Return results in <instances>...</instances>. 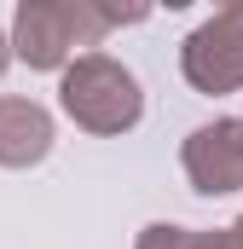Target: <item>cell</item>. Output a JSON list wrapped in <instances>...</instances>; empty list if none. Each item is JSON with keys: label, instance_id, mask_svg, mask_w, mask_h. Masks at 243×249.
<instances>
[{"label": "cell", "instance_id": "6da1fadb", "mask_svg": "<svg viewBox=\"0 0 243 249\" xmlns=\"http://www.w3.org/2000/svg\"><path fill=\"white\" fill-rule=\"evenodd\" d=\"M110 29L116 18L99 0H23L12 18V53L29 70H69L81 47H99Z\"/></svg>", "mask_w": 243, "mask_h": 249}, {"label": "cell", "instance_id": "7a4b0ae2", "mask_svg": "<svg viewBox=\"0 0 243 249\" xmlns=\"http://www.w3.org/2000/svg\"><path fill=\"white\" fill-rule=\"evenodd\" d=\"M58 105L64 116L87 133H127L145 116V93H139V75L116 64L110 53H81V58L64 70L58 81Z\"/></svg>", "mask_w": 243, "mask_h": 249}, {"label": "cell", "instance_id": "3957f363", "mask_svg": "<svg viewBox=\"0 0 243 249\" xmlns=\"http://www.w3.org/2000/svg\"><path fill=\"white\" fill-rule=\"evenodd\" d=\"M180 70H185V81L197 93H208V99L243 87V0L238 6H220L214 18H203L185 35Z\"/></svg>", "mask_w": 243, "mask_h": 249}, {"label": "cell", "instance_id": "277c9868", "mask_svg": "<svg viewBox=\"0 0 243 249\" xmlns=\"http://www.w3.org/2000/svg\"><path fill=\"white\" fill-rule=\"evenodd\" d=\"M185 180L203 197H226V191H243V122L238 116H220V122H203L185 133L180 145Z\"/></svg>", "mask_w": 243, "mask_h": 249}, {"label": "cell", "instance_id": "5b68a950", "mask_svg": "<svg viewBox=\"0 0 243 249\" xmlns=\"http://www.w3.org/2000/svg\"><path fill=\"white\" fill-rule=\"evenodd\" d=\"M52 151V116L35 99H0V168H35Z\"/></svg>", "mask_w": 243, "mask_h": 249}, {"label": "cell", "instance_id": "8992f818", "mask_svg": "<svg viewBox=\"0 0 243 249\" xmlns=\"http://www.w3.org/2000/svg\"><path fill=\"white\" fill-rule=\"evenodd\" d=\"M139 249H191V232H185V226H168V220H156V226L139 232Z\"/></svg>", "mask_w": 243, "mask_h": 249}, {"label": "cell", "instance_id": "52a82bcc", "mask_svg": "<svg viewBox=\"0 0 243 249\" xmlns=\"http://www.w3.org/2000/svg\"><path fill=\"white\" fill-rule=\"evenodd\" d=\"M191 249H243V214L220 232H191Z\"/></svg>", "mask_w": 243, "mask_h": 249}, {"label": "cell", "instance_id": "ba28073f", "mask_svg": "<svg viewBox=\"0 0 243 249\" xmlns=\"http://www.w3.org/2000/svg\"><path fill=\"white\" fill-rule=\"evenodd\" d=\"M17 58V53H12V35H0V75H6V64Z\"/></svg>", "mask_w": 243, "mask_h": 249}]
</instances>
